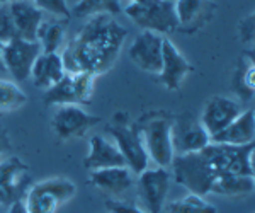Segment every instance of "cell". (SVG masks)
Here are the masks:
<instances>
[{"label": "cell", "instance_id": "obj_13", "mask_svg": "<svg viewBox=\"0 0 255 213\" xmlns=\"http://www.w3.org/2000/svg\"><path fill=\"white\" fill-rule=\"evenodd\" d=\"M242 106L240 102L232 99L226 96H213L209 97L208 102L204 104L203 114H201L199 121L204 126V130L211 137V140L220 135L226 126L232 121H235L242 114Z\"/></svg>", "mask_w": 255, "mask_h": 213}, {"label": "cell", "instance_id": "obj_15", "mask_svg": "<svg viewBox=\"0 0 255 213\" xmlns=\"http://www.w3.org/2000/svg\"><path fill=\"white\" fill-rule=\"evenodd\" d=\"M194 72V67L170 39L163 36L162 41V70L158 79L168 91H179L182 82Z\"/></svg>", "mask_w": 255, "mask_h": 213}, {"label": "cell", "instance_id": "obj_31", "mask_svg": "<svg viewBox=\"0 0 255 213\" xmlns=\"http://www.w3.org/2000/svg\"><path fill=\"white\" fill-rule=\"evenodd\" d=\"M7 213H27V210L24 208V205L20 200H17V202H14L10 205V208H9V212Z\"/></svg>", "mask_w": 255, "mask_h": 213}, {"label": "cell", "instance_id": "obj_6", "mask_svg": "<svg viewBox=\"0 0 255 213\" xmlns=\"http://www.w3.org/2000/svg\"><path fill=\"white\" fill-rule=\"evenodd\" d=\"M143 145L148 154V159L157 167H170L175 157L172 145V118L158 114L151 116L139 126Z\"/></svg>", "mask_w": 255, "mask_h": 213}, {"label": "cell", "instance_id": "obj_3", "mask_svg": "<svg viewBox=\"0 0 255 213\" xmlns=\"http://www.w3.org/2000/svg\"><path fill=\"white\" fill-rule=\"evenodd\" d=\"M174 179L177 184L184 186L189 193L197 196H206L211 193V188L218 174L201 152L175 155L170 164Z\"/></svg>", "mask_w": 255, "mask_h": 213}, {"label": "cell", "instance_id": "obj_16", "mask_svg": "<svg viewBox=\"0 0 255 213\" xmlns=\"http://www.w3.org/2000/svg\"><path fill=\"white\" fill-rule=\"evenodd\" d=\"M15 36L26 41H36L39 24L43 22V10L32 0H14L7 3Z\"/></svg>", "mask_w": 255, "mask_h": 213}, {"label": "cell", "instance_id": "obj_2", "mask_svg": "<svg viewBox=\"0 0 255 213\" xmlns=\"http://www.w3.org/2000/svg\"><path fill=\"white\" fill-rule=\"evenodd\" d=\"M77 186L67 178H49L32 184L20 202L27 213H56L75 196Z\"/></svg>", "mask_w": 255, "mask_h": 213}, {"label": "cell", "instance_id": "obj_21", "mask_svg": "<svg viewBox=\"0 0 255 213\" xmlns=\"http://www.w3.org/2000/svg\"><path fill=\"white\" fill-rule=\"evenodd\" d=\"M65 73L67 70L60 53H41L32 65L29 79H32V84L38 89L48 91L56 82L61 80Z\"/></svg>", "mask_w": 255, "mask_h": 213}, {"label": "cell", "instance_id": "obj_27", "mask_svg": "<svg viewBox=\"0 0 255 213\" xmlns=\"http://www.w3.org/2000/svg\"><path fill=\"white\" fill-rule=\"evenodd\" d=\"M165 210L167 213H218L215 205L204 200V196H197L192 193L168 203Z\"/></svg>", "mask_w": 255, "mask_h": 213}, {"label": "cell", "instance_id": "obj_1", "mask_svg": "<svg viewBox=\"0 0 255 213\" xmlns=\"http://www.w3.org/2000/svg\"><path fill=\"white\" fill-rule=\"evenodd\" d=\"M128 31L109 14H97L84 24L61 53L67 73L85 72L97 77L113 68Z\"/></svg>", "mask_w": 255, "mask_h": 213}, {"label": "cell", "instance_id": "obj_24", "mask_svg": "<svg viewBox=\"0 0 255 213\" xmlns=\"http://www.w3.org/2000/svg\"><path fill=\"white\" fill-rule=\"evenodd\" d=\"M65 39V22L63 20H43L36 32L41 53H58Z\"/></svg>", "mask_w": 255, "mask_h": 213}, {"label": "cell", "instance_id": "obj_34", "mask_svg": "<svg viewBox=\"0 0 255 213\" xmlns=\"http://www.w3.org/2000/svg\"><path fill=\"white\" fill-rule=\"evenodd\" d=\"M163 2H170V3H174V2H175V0H163Z\"/></svg>", "mask_w": 255, "mask_h": 213}, {"label": "cell", "instance_id": "obj_29", "mask_svg": "<svg viewBox=\"0 0 255 213\" xmlns=\"http://www.w3.org/2000/svg\"><path fill=\"white\" fill-rule=\"evenodd\" d=\"M109 213H146L143 208L136 207V205L123 203V202H108L106 203Z\"/></svg>", "mask_w": 255, "mask_h": 213}, {"label": "cell", "instance_id": "obj_5", "mask_svg": "<svg viewBox=\"0 0 255 213\" xmlns=\"http://www.w3.org/2000/svg\"><path fill=\"white\" fill-rule=\"evenodd\" d=\"M201 154L211 164L215 173L220 174H238V176H254L255 171V143L244 147L225 145V143L211 142Z\"/></svg>", "mask_w": 255, "mask_h": 213}, {"label": "cell", "instance_id": "obj_4", "mask_svg": "<svg viewBox=\"0 0 255 213\" xmlns=\"http://www.w3.org/2000/svg\"><path fill=\"white\" fill-rule=\"evenodd\" d=\"M125 14L141 27L157 34H170L177 31V15L174 3L163 0H129Z\"/></svg>", "mask_w": 255, "mask_h": 213}, {"label": "cell", "instance_id": "obj_18", "mask_svg": "<svg viewBox=\"0 0 255 213\" xmlns=\"http://www.w3.org/2000/svg\"><path fill=\"white\" fill-rule=\"evenodd\" d=\"M177 29L182 32H196L208 22L213 14L211 0H175Z\"/></svg>", "mask_w": 255, "mask_h": 213}, {"label": "cell", "instance_id": "obj_19", "mask_svg": "<svg viewBox=\"0 0 255 213\" xmlns=\"http://www.w3.org/2000/svg\"><path fill=\"white\" fill-rule=\"evenodd\" d=\"M126 166L121 152L114 143L106 140L101 135H94L89 140V154L85 157V167L92 173L108 167H123Z\"/></svg>", "mask_w": 255, "mask_h": 213}, {"label": "cell", "instance_id": "obj_17", "mask_svg": "<svg viewBox=\"0 0 255 213\" xmlns=\"http://www.w3.org/2000/svg\"><path fill=\"white\" fill-rule=\"evenodd\" d=\"M27 179V166L19 157H9L0 162V203L20 200L22 184Z\"/></svg>", "mask_w": 255, "mask_h": 213}, {"label": "cell", "instance_id": "obj_23", "mask_svg": "<svg viewBox=\"0 0 255 213\" xmlns=\"http://www.w3.org/2000/svg\"><path fill=\"white\" fill-rule=\"evenodd\" d=\"M255 181L254 176H238V174H220L213 183L211 193L226 198H240L254 191Z\"/></svg>", "mask_w": 255, "mask_h": 213}, {"label": "cell", "instance_id": "obj_9", "mask_svg": "<svg viewBox=\"0 0 255 213\" xmlns=\"http://www.w3.org/2000/svg\"><path fill=\"white\" fill-rule=\"evenodd\" d=\"M39 55L41 48L38 41L15 38L2 43L0 63H2V68H5L15 80L22 82L31 77V68Z\"/></svg>", "mask_w": 255, "mask_h": 213}, {"label": "cell", "instance_id": "obj_11", "mask_svg": "<svg viewBox=\"0 0 255 213\" xmlns=\"http://www.w3.org/2000/svg\"><path fill=\"white\" fill-rule=\"evenodd\" d=\"M209 143L211 137L201 125L199 118H194L192 114H182L172 120V145L175 155L201 152Z\"/></svg>", "mask_w": 255, "mask_h": 213}, {"label": "cell", "instance_id": "obj_10", "mask_svg": "<svg viewBox=\"0 0 255 213\" xmlns=\"http://www.w3.org/2000/svg\"><path fill=\"white\" fill-rule=\"evenodd\" d=\"M138 198L146 213H162L170 188V173L163 167H148L138 174Z\"/></svg>", "mask_w": 255, "mask_h": 213}, {"label": "cell", "instance_id": "obj_25", "mask_svg": "<svg viewBox=\"0 0 255 213\" xmlns=\"http://www.w3.org/2000/svg\"><path fill=\"white\" fill-rule=\"evenodd\" d=\"M121 9V0H79L70 10V14L77 17H92L97 14H119Z\"/></svg>", "mask_w": 255, "mask_h": 213}, {"label": "cell", "instance_id": "obj_20", "mask_svg": "<svg viewBox=\"0 0 255 213\" xmlns=\"http://www.w3.org/2000/svg\"><path fill=\"white\" fill-rule=\"evenodd\" d=\"M255 140V113L252 108L242 111L240 116L235 121H232L228 126L216 135L211 142L225 143V145L233 147H244L250 145Z\"/></svg>", "mask_w": 255, "mask_h": 213}, {"label": "cell", "instance_id": "obj_14", "mask_svg": "<svg viewBox=\"0 0 255 213\" xmlns=\"http://www.w3.org/2000/svg\"><path fill=\"white\" fill-rule=\"evenodd\" d=\"M162 34L141 31L128 50L129 60L139 70L151 73V75H158L162 70Z\"/></svg>", "mask_w": 255, "mask_h": 213}, {"label": "cell", "instance_id": "obj_35", "mask_svg": "<svg viewBox=\"0 0 255 213\" xmlns=\"http://www.w3.org/2000/svg\"><path fill=\"white\" fill-rule=\"evenodd\" d=\"M0 48H2V43H0ZM0 68H2V63H0Z\"/></svg>", "mask_w": 255, "mask_h": 213}, {"label": "cell", "instance_id": "obj_32", "mask_svg": "<svg viewBox=\"0 0 255 213\" xmlns=\"http://www.w3.org/2000/svg\"><path fill=\"white\" fill-rule=\"evenodd\" d=\"M5 147H7V140H5V137H3L2 130H0V157H2L3 150H5Z\"/></svg>", "mask_w": 255, "mask_h": 213}, {"label": "cell", "instance_id": "obj_8", "mask_svg": "<svg viewBox=\"0 0 255 213\" xmlns=\"http://www.w3.org/2000/svg\"><path fill=\"white\" fill-rule=\"evenodd\" d=\"M94 82L96 77L90 73H65L61 80L56 82L53 87L44 91V101L49 106H80L89 102L94 94Z\"/></svg>", "mask_w": 255, "mask_h": 213}, {"label": "cell", "instance_id": "obj_12", "mask_svg": "<svg viewBox=\"0 0 255 213\" xmlns=\"http://www.w3.org/2000/svg\"><path fill=\"white\" fill-rule=\"evenodd\" d=\"M97 123L99 118L89 114L82 106L67 104L56 108L51 118V130L60 140H72L77 137H84Z\"/></svg>", "mask_w": 255, "mask_h": 213}, {"label": "cell", "instance_id": "obj_22", "mask_svg": "<svg viewBox=\"0 0 255 213\" xmlns=\"http://www.w3.org/2000/svg\"><path fill=\"white\" fill-rule=\"evenodd\" d=\"M94 188L104 191L108 195H121L134 184L133 173L126 166L123 167H108V169L92 171L89 178Z\"/></svg>", "mask_w": 255, "mask_h": 213}, {"label": "cell", "instance_id": "obj_33", "mask_svg": "<svg viewBox=\"0 0 255 213\" xmlns=\"http://www.w3.org/2000/svg\"><path fill=\"white\" fill-rule=\"evenodd\" d=\"M9 2H14V0H0V5H2V3H9Z\"/></svg>", "mask_w": 255, "mask_h": 213}, {"label": "cell", "instance_id": "obj_26", "mask_svg": "<svg viewBox=\"0 0 255 213\" xmlns=\"http://www.w3.org/2000/svg\"><path fill=\"white\" fill-rule=\"evenodd\" d=\"M26 102V92L14 80L0 79V114L17 111Z\"/></svg>", "mask_w": 255, "mask_h": 213}, {"label": "cell", "instance_id": "obj_28", "mask_svg": "<svg viewBox=\"0 0 255 213\" xmlns=\"http://www.w3.org/2000/svg\"><path fill=\"white\" fill-rule=\"evenodd\" d=\"M36 3V7H39L41 10H46L51 15L58 17V20L67 22L70 17V9L67 5V0H32Z\"/></svg>", "mask_w": 255, "mask_h": 213}, {"label": "cell", "instance_id": "obj_7", "mask_svg": "<svg viewBox=\"0 0 255 213\" xmlns=\"http://www.w3.org/2000/svg\"><path fill=\"white\" fill-rule=\"evenodd\" d=\"M109 130L114 138V145L121 152L128 169L133 174H139L148 169L150 159H148L145 145H143L139 126L116 120V123L111 125Z\"/></svg>", "mask_w": 255, "mask_h": 213}, {"label": "cell", "instance_id": "obj_30", "mask_svg": "<svg viewBox=\"0 0 255 213\" xmlns=\"http://www.w3.org/2000/svg\"><path fill=\"white\" fill-rule=\"evenodd\" d=\"M240 32H242V43H252L254 41V14H250L247 19L240 20Z\"/></svg>", "mask_w": 255, "mask_h": 213}]
</instances>
